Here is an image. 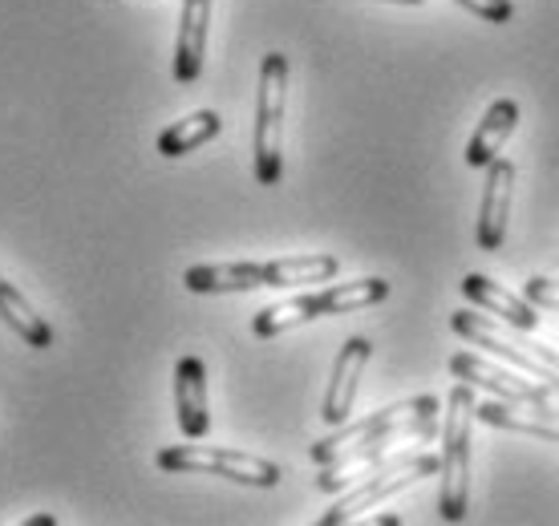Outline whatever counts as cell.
<instances>
[{
	"label": "cell",
	"instance_id": "obj_1",
	"mask_svg": "<svg viewBox=\"0 0 559 526\" xmlns=\"http://www.w3.org/2000/svg\"><path fill=\"white\" fill-rule=\"evenodd\" d=\"M438 474V454H426V450H409V454H385L369 466H357V470H345L336 478H317V490L324 494H341V499L321 514V526H345L353 523L357 514L373 511L378 502L393 499L409 490L421 478H433Z\"/></svg>",
	"mask_w": 559,
	"mask_h": 526
},
{
	"label": "cell",
	"instance_id": "obj_2",
	"mask_svg": "<svg viewBox=\"0 0 559 526\" xmlns=\"http://www.w3.org/2000/svg\"><path fill=\"white\" fill-rule=\"evenodd\" d=\"M475 388L459 381L442 409V454H438V514L462 523L471 511V426H475Z\"/></svg>",
	"mask_w": 559,
	"mask_h": 526
},
{
	"label": "cell",
	"instance_id": "obj_3",
	"mask_svg": "<svg viewBox=\"0 0 559 526\" xmlns=\"http://www.w3.org/2000/svg\"><path fill=\"white\" fill-rule=\"evenodd\" d=\"M381 300H390V284L381 276H365L349 279V284H329V288L317 291H300L293 300H280V304L264 308L252 316V333L260 340H272V336L288 333V328H300L308 320L321 316H349V312H361V308H373Z\"/></svg>",
	"mask_w": 559,
	"mask_h": 526
},
{
	"label": "cell",
	"instance_id": "obj_4",
	"mask_svg": "<svg viewBox=\"0 0 559 526\" xmlns=\"http://www.w3.org/2000/svg\"><path fill=\"white\" fill-rule=\"evenodd\" d=\"M450 328L475 348H490L495 357H503L507 364L523 369L535 381H551L559 385V352L551 345H539L527 336V328H515L499 316H483L475 308H459L450 316Z\"/></svg>",
	"mask_w": 559,
	"mask_h": 526
},
{
	"label": "cell",
	"instance_id": "obj_5",
	"mask_svg": "<svg viewBox=\"0 0 559 526\" xmlns=\"http://www.w3.org/2000/svg\"><path fill=\"white\" fill-rule=\"evenodd\" d=\"M284 113H288V57L267 53L260 61V89H255V182L276 187L284 175Z\"/></svg>",
	"mask_w": 559,
	"mask_h": 526
},
{
	"label": "cell",
	"instance_id": "obj_6",
	"mask_svg": "<svg viewBox=\"0 0 559 526\" xmlns=\"http://www.w3.org/2000/svg\"><path fill=\"white\" fill-rule=\"evenodd\" d=\"M154 466L167 474H203V478H227L239 486H255V490H272L284 478L276 462L231 445H167L158 450Z\"/></svg>",
	"mask_w": 559,
	"mask_h": 526
},
{
	"label": "cell",
	"instance_id": "obj_7",
	"mask_svg": "<svg viewBox=\"0 0 559 526\" xmlns=\"http://www.w3.org/2000/svg\"><path fill=\"white\" fill-rule=\"evenodd\" d=\"M438 417H442V402H438L433 393H421V397H409V402L385 405V409L361 417V421H345V426H336L329 438L312 442V450H308V454H312V462H317V466H329L333 457H341L345 450H353L357 442H369V438H381V433H393V430L438 426Z\"/></svg>",
	"mask_w": 559,
	"mask_h": 526
},
{
	"label": "cell",
	"instance_id": "obj_8",
	"mask_svg": "<svg viewBox=\"0 0 559 526\" xmlns=\"http://www.w3.org/2000/svg\"><path fill=\"white\" fill-rule=\"evenodd\" d=\"M369 357H373V345L365 336H349L341 345V352H336L333 376H329V388H324V402H321V421L329 430L345 426L353 417V402H357V388H361Z\"/></svg>",
	"mask_w": 559,
	"mask_h": 526
},
{
	"label": "cell",
	"instance_id": "obj_9",
	"mask_svg": "<svg viewBox=\"0 0 559 526\" xmlns=\"http://www.w3.org/2000/svg\"><path fill=\"white\" fill-rule=\"evenodd\" d=\"M511 203H515V163L495 158V163L487 167L483 203H478V227H475V239L483 251L503 248L507 223H511Z\"/></svg>",
	"mask_w": 559,
	"mask_h": 526
},
{
	"label": "cell",
	"instance_id": "obj_10",
	"mask_svg": "<svg viewBox=\"0 0 559 526\" xmlns=\"http://www.w3.org/2000/svg\"><path fill=\"white\" fill-rule=\"evenodd\" d=\"M175 414H179V430L187 442L207 438L211 409H207V364L187 352L175 364Z\"/></svg>",
	"mask_w": 559,
	"mask_h": 526
},
{
	"label": "cell",
	"instance_id": "obj_11",
	"mask_svg": "<svg viewBox=\"0 0 559 526\" xmlns=\"http://www.w3.org/2000/svg\"><path fill=\"white\" fill-rule=\"evenodd\" d=\"M515 125H519V101L515 97H495L487 110H483V118H478L471 142H466V167L487 170L503 154L507 139L515 134Z\"/></svg>",
	"mask_w": 559,
	"mask_h": 526
},
{
	"label": "cell",
	"instance_id": "obj_12",
	"mask_svg": "<svg viewBox=\"0 0 559 526\" xmlns=\"http://www.w3.org/2000/svg\"><path fill=\"white\" fill-rule=\"evenodd\" d=\"M182 288L195 296H227V291L267 288V267L252 260L239 263H195L182 272Z\"/></svg>",
	"mask_w": 559,
	"mask_h": 526
},
{
	"label": "cell",
	"instance_id": "obj_13",
	"mask_svg": "<svg viewBox=\"0 0 559 526\" xmlns=\"http://www.w3.org/2000/svg\"><path fill=\"white\" fill-rule=\"evenodd\" d=\"M462 296L471 300L475 308H483V312H490V316L507 320V324H515V328H539V308L527 300V296H519V291H507L503 284H495V279L478 276V272H471V276H462Z\"/></svg>",
	"mask_w": 559,
	"mask_h": 526
},
{
	"label": "cell",
	"instance_id": "obj_14",
	"mask_svg": "<svg viewBox=\"0 0 559 526\" xmlns=\"http://www.w3.org/2000/svg\"><path fill=\"white\" fill-rule=\"evenodd\" d=\"M207 25H211V0H182L179 41H175V82L179 85L199 82V73H203Z\"/></svg>",
	"mask_w": 559,
	"mask_h": 526
},
{
	"label": "cell",
	"instance_id": "obj_15",
	"mask_svg": "<svg viewBox=\"0 0 559 526\" xmlns=\"http://www.w3.org/2000/svg\"><path fill=\"white\" fill-rule=\"evenodd\" d=\"M475 421H487L495 430H507V433H527V438H544V442L559 445V421L556 417H539L532 409H523L515 402H487L475 409Z\"/></svg>",
	"mask_w": 559,
	"mask_h": 526
},
{
	"label": "cell",
	"instance_id": "obj_16",
	"mask_svg": "<svg viewBox=\"0 0 559 526\" xmlns=\"http://www.w3.org/2000/svg\"><path fill=\"white\" fill-rule=\"evenodd\" d=\"M219 130H224V118L215 110L187 113V118L170 122L167 130L158 134V154H163V158H182V154L207 146L211 139H219Z\"/></svg>",
	"mask_w": 559,
	"mask_h": 526
},
{
	"label": "cell",
	"instance_id": "obj_17",
	"mask_svg": "<svg viewBox=\"0 0 559 526\" xmlns=\"http://www.w3.org/2000/svg\"><path fill=\"white\" fill-rule=\"evenodd\" d=\"M0 320L13 328L28 348H49L53 345V328L45 324V316H37V308L28 304L25 296L4 279L0 284Z\"/></svg>",
	"mask_w": 559,
	"mask_h": 526
},
{
	"label": "cell",
	"instance_id": "obj_18",
	"mask_svg": "<svg viewBox=\"0 0 559 526\" xmlns=\"http://www.w3.org/2000/svg\"><path fill=\"white\" fill-rule=\"evenodd\" d=\"M454 4H462L466 13L483 16L490 25H507V21L515 16V4H511V0H454Z\"/></svg>",
	"mask_w": 559,
	"mask_h": 526
},
{
	"label": "cell",
	"instance_id": "obj_19",
	"mask_svg": "<svg viewBox=\"0 0 559 526\" xmlns=\"http://www.w3.org/2000/svg\"><path fill=\"white\" fill-rule=\"evenodd\" d=\"M523 296H527L535 308H551V312H559V279L532 276L527 284H523Z\"/></svg>",
	"mask_w": 559,
	"mask_h": 526
},
{
	"label": "cell",
	"instance_id": "obj_20",
	"mask_svg": "<svg viewBox=\"0 0 559 526\" xmlns=\"http://www.w3.org/2000/svg\"><path fill=\"white\" fill-rule=\"evenodd\" d=\"M25 526H57L53 514H33V518H25Z\"/></svg>",
	"mask_w": 559,
	"mask_h": 526
},
{
	"label": "cell",
	"instance_id": "obj_21",
	"mask_svg": "<svg viewBox=\"0 0 559 526\" xmlns=\"http://www.w3.org/2000/svg\"><path fill=\"white\" fill-rule=\"evenodd\" d=\"M378 523L381 526H402V518H397V514H378Z\"/></svg>",
	"mask_w": 559,
	"mask_h": 526
},
{
	"label": "cell",
	"instance_id": "obj_22",
	"mask_svg": "<svg viewBox=\"0 0 559 526\" xmlns=\"http://www.w3.org/2000/svg\"><path fill=\"white\" fill-rule=\"evenodd\" d=\"M390 4H426V0H390Z\"/></svg>",
	"mask_w": 559,
	"mask_h": 526
},
{
	"label": "cell",
	"instance_id": "obj_23",
	"mask_svg": "<svg viewBox=\"0 0 559 526\" xmlns=\"http://www.w3.org/2000/svg\"><path fill=\"white\" fill-rule=\"evenodd\" d=\"M0 284H4V276H0Z\"/></svg>",
	"mask_w": 559,
	"mask_h": 526
}]
</instances>
